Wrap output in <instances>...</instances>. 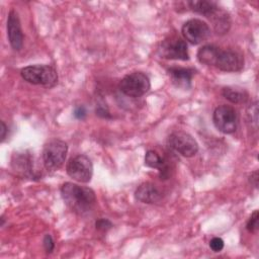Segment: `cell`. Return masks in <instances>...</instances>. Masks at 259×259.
Here are the masks:
<instances>
[{"label":"cell","mask_w":259,"mask_h":259,"mask_svg":"<svg viewBox=\"0 0 259 259\" xmlns=\"http://www.w3.org/2000/svg\"><path fill=\"white\" fill-rule=\"evenodd\" d=\"M197 59L201 64L213 66L225 72H238L244 67L242 55L231 50H223L214 45L201 47L197 52Z\"/></svg>","instance_id":"cell-1"},{"label":"cell","mask_w":259,"mask_h":259,"mask_svg":"<svg viewBox=\"0 0 259 259\" xmlns=\"http://www.w3.org/2000/svg\"><path fill=\"white\" fill-rule=\"evenodd\" d=\"M61 195L66 205L79 215L89 213L96 203L95 192L91 188L72 182H66L62 185Z\"/></svg>","instance_id":"cell-2"},{"label":"cell","mask_w":259,"mask_h":259,"mask_svg":"<svg viewBox=\"0 0 259 259\" xmlns=\"http://www.w3.org/2000/svg\"><path fill=\"white\" fill-rule=\"evenodd\" d=\"M22 79L33 85L52 88L58 83V73L50 65H31L20 71Z\"/></svg>","instance_id":"cell-3"},{"label":"cell","mask_w":259,"mask_h":259,"mask_svg":"<svg viewBox=\"0 0 259 259\" xmlns=\"http://www.w3.org/2000/svg\"><path fill=\"white\" fill-rule=\"evenodd\" d=\"M68 152L67 144L62 140H53L45 145L42 150V162L48 171L59 170L66 160Z\"/></svg>","instance_id":"cell-4"},{"label":"cell","mask_w":259,"mask_h":259,"mask_svg":"<svg viewBox=\"0 0 259 259\" xmlns=\"http://www.w3.org/2000/svg\"><path fill=\"white\" fill-rule=\"evenodd\" d=\"M151 88L149 77L143 72H133L125 75L119 82V90L130 97H141Z\"/></svg>","instance_id":"cell-5"},{"label":"cell","mask_w":259,"mask_h":259,"mask_svg":"<svg viewBox=\"0 0 259 259\" xmlns=\"http://www.w3.org/2000/svg\"><path fill=\"white\" fill-rule=\"evenodd\" d=\"M66 171L72 179L81 183H87L92 178L93 165L89 157L80 154L69 160Z\"/></svg>","instance_id":"cell-6"},{"label":"cell","mask_w":259,"mask_h":259,"mask_svg":"<svg viewBox=\"0 0 259 259\" xmlns=\"http://www.w3.org/2000/svg\"><path fill=\"white\" fill-rule=\"evenodd\" d=\"M212 120L217 130L223 134H233L237 130L238 116L231 105L218 106L213 111Z\"/></svg>","instance_id":"cell-7"},{"label":"cell","mask_w":259,"mask_h":259,"mask_svg":"<svg viewBox=\"0 0 259 259\" xmlns=\"http://www.w3.org/2000/svg\"><path fill=\"white\" fill-rule=\"evenodd\" d=\"M159 54L162 58L167 60L186 61L189 59L186 42L176 35L169 36L161 42Z\"/></svg>","instance_id":"cell-8"},{"label":"cell","mask_w":259,"mask_h":259,"mask_svg":"<svg viewBox=\"0 0 259 259\" xmlns=\"http://www.w3.org/2000/svg\"><path fill=\"white\" fill-rule=\"evenodd\" d=\"M168 144L170 148L186 158L193 157L198 151V144L194 138L182 131L172 133L168 138Z\"/></svg>","instance_id":"cell-9"},{"label":"cell","mask_w":259,"mask_h":259,"mask_svg":"<svg viewBox=\"0 0 259 259\" xmlns=\"http://www.w3.org/2000/svg\"><path fill=\"white\" fill-rule=\"evenodd\" d=\"M181 32L183 37L192 45H198L210 36V28L208 24L197 18L187 20L183 24Z\"/></svg>","instance_id":"cell-10"},{"label":"cell","mask_w":259,"mask_h":259,"mask_svg":"<svg viewBox=\"0 0 259 259\" xmlns=\"http://www.w3.org/2000/svg\"><path fill=\"white\" fill-rule=\"evenodd\" d=\"M7 35L10 46L15 51H20L23 45V33L18 13L10 10L7 17Z\"/></svg>","instance_id":"cell-11"},{"label":"cell","mask_w":259,"mask_h":259,"mask_svg":"<svg viewBox=\"0 0 259 259\" xmlns=\"http://www.w3.org/2000/svg\"><path fill=\"white\" fill-rule=\"evenodd\" d=\"M135 196L141 202L156 203L161 199L162 193L155 184L151 182H144L136 189Z\"/></svg>","instance_id":"cell-12"},{"label":"cell","mask_w":259,"mask_h":259,"mask_svg":"<svg viewBox=\"0 0 259 259\" xmlns=\"http://www.w3.org/2000/svg\"><path fill=\"white\" fill-rule=\"evenodd\" d=\"M168 73L170 75L172 83L176 87L188 89L191 86V80L194 75V70L189 68L173 67L168 69Z\"/></svg>","instance_id":"cell-13"},{"label":"cell","mask_w":259,"mask_h":259,"mask_svg":"<svg viewBox=\"0 0 259 259\" xmlns=\"http://www.w3.org/2000/svg\"><path fill=\"white\" fill-rule=\"evenodd\" d=\"M12 168L25 176H30L32 174L31 166H32V160L31 157L26 153H17L14 154L11 161Z\"/></svg>","instance_id":"cell-14"},{"label":"cell","mask_w":259,"mask_h":259,"mask_svg":"<svg viewBox=\"0 0 259 259\" xmlns=\"http://www.w3.org/2000/svg\"><path fill=\"white\" fill-rule=\"evenodd\" d=\"M208 18L211 20L213 27L218 33L223 34L229 30L231 21H230V16L226 11L218 7V9L213 13H211L208 16Z\"/></svg>","instance_id":"cell-15"},{"label":"cell","mask_w":259,"mask_h":259,"mask_svg":"<svg viewBox=\"0 0 259 259\" xmlns=\"http://www.w3.org/2000/svg\"><path fill=\"white\" fill-rule=\"evenodd\" d=\"M189 8L201 15H204L208 17L211 13H213L218 9V5L212 2V1H205V0H200V1H188L187 2Z\"/></svg>","instance_id":"cell-16"},{"label":"cell","mask_w":259,"mask_h":259,"mask_svg":"<svg viewBox=\"0 0 259 259\" xmlns=\"http://www.w3.org/2000/svg\"><path fill=\"white\" fill-rule=\"evenodd\" d=\"M145 165L150 168L159 169L160 173L164 175L167 172V165L165 160L155 151L149 150L145 155Z\"/></svg>","instance_id":"cell-17"},{"label":"cell","mask_w":259,"mask_h":259,"mask_svg":"<svg viewBox=\"0 0 259 259\" xmlns=\"http://www.w3.org/2000/svg\"><path fill=\"white\" fill-rule=\"evenodd\" d=\"M222 94L232 103H244L248 99L246 90L238 87H225L223 88Z\"/></svg>","instance_id":"cell-18"},{"label":"cell","mask_w":259,"mask_h":259,"mask_svg":"<svg viewBox=\"0 0 259 259\" xmlns=\"http://www.w3.org/2000/svg\"><path fill=\"white\" fill-rule=\"evenodd\" d=\"M258 220H259V213L258 210H254L253 213L251 214V217L249 218L247 225H246V229L249 233H256L258 230Z\"/></svg>","instance_id":"cell-19"},{"label":"cell","mask_w":259,"mask_h":259,"mask_svg":"<svg viewBox=\"0 0 259 259\" xmlns=\"http://www.w3.org/2000/svg\"><path fill=\"white\" fill-rule=\"evenodd\" d=\"M95 227L98 231H101V232H106L108 231L109 229L112 228V224L109 220L107 219H99L95 222Z\"/></svg>","instance_id":"cell-20"},{"label":"cell","mask_w":259,"mask_h":259,"mask_svg":"<svg viewBox=\"0 0 259 259\" xmlns=\"http://www.w3.org/2000/svg\"><path fill=\"white\" fill-rule=\"evenodd\" d=\"M209 247L213 252H220L224 248V241L220 237H214L209 241Z\"/></svg>","instance_id":"cell-21"},{"label":"cell","mask_w":259,"mask_h":259,"mask_svg":"<svg viewBox=\"0 0 259 259\" xmlns=\"http://www.w3.org/2000/svg\"><path fill=\"white\" fill-rule=\"evenodd\" d=\"M42 242H44V248H45L46 252H47V253H52L53 250H54V248H55V243H54V240H53L52 236L49 235V234H47V235L45 236Z\"/></svg>","instance_id":"cell-22"},{"label":"cell","mask_w":259,"mask_h":259,"mask_svg":"<svg viewBox=\"0 0 259 259\" xmlns=\"http://www.w3.org/2000/svg\"><path fill=\"white\" fill-rule=\"evenodd\" d=\"M95 112H96V115L100 116V117H103V118H110L111 115L108 111V109L102 105H98L95 109Z\"/></svg>","instance_id":"cell-23"},{"label":"cell","mask_w":259,"mask_h":259,"mask_svg":"<svg viewBox=\"0 0 259 259\" xmlns=\"http://www.w3.org/2000/svg\"><path fill=\"white\" fill-rule=\"evenodd\" d=\"M87 114V111H86V108L83 106V105H80V106H77L75 109H74V116L77 118V119H84L85 116Z\"/></svg>","instance_id":"cell-24"},{"label":"cell","mask_w":259,"mask_h":259,"mask_svg":"<svg viewBox=\"0 0 259 259\" xmlns=\"http://www.w3.org/2000/svg\"><path fill=\"white\" fill-rule=\"evenodd\" d=\"M249 181L254 187H258V171L257 170L254 171L253 173H251V175L249 177Z\"/></svg>","instance_id":"cell-25"},{"label":"cell","mask_w":259,"mask_h":259,"mask_svg":"<svg viewBox=\"0 0 259 259\" xmlns=\"http://www.w3.org/2000/svg\"><path fill=\"white\" fill-rule=\"evenodd\" d=\"M0 132H1L0 138H1V141L3 142L4 139L6 138V133H7V126H6V124H5L4 121H1V128H0Z\"/></svg>","instance_id":"cell-26"}]
</instances>
